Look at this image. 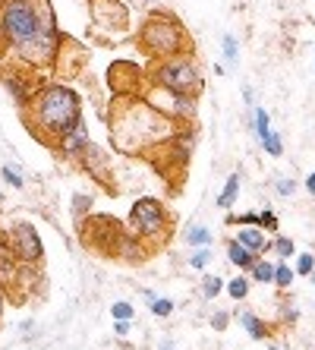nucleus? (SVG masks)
<instances>
[{
	"label": "nucleus",
	"mask_w": 315,
	"mask_h": 350,
	"mask_svg": "<svg viewBox=\"0 0 315 350\" xmlns=\"http://www.w3.org/2000/svg\"><path fill=\"white\" fill-rule=\"evenodd\" d=\"M293 281H297V271H293L287 262L277 259V262H275V281H271V284H275L277 291H290Z\"/></svg>",
	"instance_id": "nucleus-26"
},
{
	"label": "nucleus",
	"mask_w": 315,
	"mask_h": 350,
	"mask_svg": "<svg viewBox=\"0 0 315 350\" xmlns=\"http://www.w3.org/2000/svg\"><path fill=\"white\" fill-rule=\"evenodd\" d=\"M111 316H113V319H133L136 312H133V303L117 300V303H111Z\"/></svg>",
	"instance_id": "nucleus-36"
},
{
	"label": "nucleus",
	"mask_w": 315,
	"mask_h": 350,
	"mask_svg": "<svg viewBox=\"0 0 315 350\" xmlns=\"http://www.w3.org/2000/svg\"><path fill=\"white\" fill-rule=\"evenodd\" d=\"M3 202H7V199H3V193H0V205H3Z\"/></svg>",
	"instance_id": "nucleus-47"
},
{
	"label": "nucleus",
	"mask_w": 315,
	"mask_h": 350,
	"mask_svg": "<svg viewBox=\"0 0 315 350\" xmlns=\"http://www.w3.org/2000/svg\"><path fill=\"white\" fill-rule=\"evenodd\" d=\"M133 332V319H113V334L117 338H126Z\"/></svg>",
	"instance_id": "nucleus-38"
},
{
	"label": "nucleus",
	"mask_w": 315,
	"mask_h": 350,
	"mask_svg": "<svg viewBox=\"0 0 315 350\" xmlns=\"http://www.w3.org/2000/svg\"><path fill=\"white\" fill-rule=\"evenodd\" d=\"M0 177L7 180L10 187H16V189H23V187H25V177H23V171H16L13 164H0Z\"/></svg>",
	"instance_id": "nucleus-32"
},
{
	"label": "nucleus",
	"mask_w": 315,
	"mask_h": 350,
	"mask_svg": "<svg viewBox=\"0 0 315 350\" xmlns=\"http://www.w3.org/2000/svg\"><path fill=\"white\" fill-rule=\"evenodd\" d=\"M126 230H130L136 240H142L152 256L158 253V250H164L170 240V215L161 199L139 196L136 202L130 205V215H126Z\"/></svg>",
	"instance_id": "nucleus-6"
},
{
	"label": "nucleus",
	"mask_w": 315,
	"mask_h": 350,
	"mask_svg": "<svg viewBox=\"0 0 315 350\" xmlns=\"http://www.w3.org/2000/svg\"><path fill=\"white\" fill-rule=\"evenodd\" d=\"M297 278H309L315 271V256L312 253H297Z\"/></svg>",
	"instance_id": "nucleus-33"
},
{
	"label": "nucleus",
	"mask_w": 315,
	"mask_h": 350,
	"mask_svg": "<svg viewBox=\"0 0 315 350\" xmlns=\"http://www.w3.org/2000/svg\"><path fill=\"white\" fill-rule=\"evenodd\" d=\"M3 240L10 243V250L16 253V259L23 262V265H41V262H44V243H41V234L32 221L16 218L7 228Z\"/></svg>",
	"instance_id": "nucleus-9"
},
{
	"label": "nucleus",
	"mask_w": 315,
	"mask_h": 350,
	"mask_svg": "<svg viewBox=\"0 0 315 350\" xmlns=\"http://www.w3.org/2000/svg\"><path fill=\"white\" fill-rule=\"evenodd\" d=\"M303 187H306V193H309V196H312V199H315V171H312V174H309V177H306V183H303Z\"/></svg>",
	"instance_id": "nucleus-41"
},
{
	"label": "nucleus",
	"mask_w": 315,
	"mask_h": 350,
	"mask_svg": "<svg viewBox=\"0 0 315 350\" xmlns=\"http://www.w3.org/2000/svg\"><path fill=\"white\" fill-rule=\"evenodd\" d=\"M227 325H230V312H215V316H211V328H215V332H224Z\"/></svg>",
	"instance_id": "nucleus-39"
},
{
	"label": "nucleus",
	"mask_w": 315,
	"mask_h": 350,
	"mask_svg": "<svg viewBox=\"0 0 315 350\" xmlns=\"http://www.w3.org/2000/svg\"><path fill=\"white\" fill-rule=\"evenodd\" d=\"M277 310H281V325H293V322L299 319V310L293 306L290 300H281L277 303Z\"/></svg>",
	"instance_id": "nucleus-35"
},
{
	"label": "nucleus",
	"mask_w": 315,
	"mask_h": 350,
	"mask_svg": "<svg viewBox=\"0 0 315 350\" xmlns=\"http://www.w3.org/2000/svg\"><path fill=\"white\" fill-rule=\"evenodd\" d=\"M243 101H246V107H249V111L256 107V95H252L249 85H243Z\"/></svg>",
	"instance_id": "nucleus-40"
},
{
	"label": "nucleus",
	"mask_w": 315,
	"mask_h": 350,
	"mask_svg": "<svg viewBox=\"0 0 315 350\" xmlns=\"http://www.w3.org/2000/svg\"><path fill=\"white\" fill-rule=\"evenodd\" d=\"M142 98H146L158 114H164L167 120L177 123V126H183V130H189L195 123V117H199V101H195V98L170 92V89H164V85H154V82H146Z\"/></svg>",
	"instance_id": "nucleus-8"
},
{
	"label": "nucleus",
	"mask_w": 315,
	"mask_h": 350,
	"mask_svg": "<svg viewBox=\"0 0 315 350\" xmlns=\"http://www.w3.org/2000/svg\"><path fill=\"white\" fill-rule=\"evenodd\" d=\"M183 240L193 246V250H199V246H211V243H215V234H211L205 224H193V228L183 230Z\"/></svg>",
	"instance_id": "nucleus-23"
},
{
	"label": "nucleus",
	"mask_w": 315,
	"mask_h": 350,
	"mask_svg": "<svg viewBox=\"0 0 315 350\" xmlns=\"http://www.w3.org/2000/svg\"><path fill=\"white\" fill-rule=\"evenodd\" d=\"M240 246H246L252 256H262V253H268V234L262 228H240L236 230V237H234Z\"/></svg>",
	"instance_id": "nucleus-16"
},
{
	"label": "nucleus",
	"mask_w": 315,
	"mask_h": 350,
	"mask_svg": "<svg viewBox=\"0 0 315 350\" xmlns=\"http://www.w3.org/2000/svg\"><path fill=\"white\" fill-rule=\"evenodd\" d=\"M76 167H79L82 174H89L98 187H105L111 196L120 189L117 183H113V158H111V152H105V148L98 146V142H89V148H85V152L79 155Z\"/></svg>",
	"instance_id": "nucleus-10"
},
{
	"label": "nucleus",
	"mask_w": 315,
	"mask_h": 350,
	"mask_svg": "<svg viewBox=\"0 0 315 350\" xmlns=\"http://www.w3.org/2000/svg\"><path fill=\"white\" fill-rule=\"evenodd\" d=\"M259 228L265 230V234H268V230H271V234H277L281 221H277V215L271 212V208H262V212H259Z\"/></svg>",
	"instance_id": "nucleus-34"
},
{
	"label": "nucleus",
	"mask_w": 315,
	"mask_h": 350,
	"mask_svg": "<svg viewBox=\"0 0 315 350\" xmlns=\"http://www.w3.org/2000/svg\"><path fill=\"white\" fill-rule=\"evenodd\" d=\"M136 48L146 54L148 64H158V60H167L174 54L193 51V35L186 32L180 16H174L170 10L152 7L136 29Z\"/></svg>",
	"instance_id": "nucleus-4"
},
{
	"label": "nucleus",
	"mask_w": 315,
	"mask_h": 350,
	"mask_svg": "<svg viewBox=\"0 0 315 350\" xmlns=\"http://www.w3.org/2000/svg\"><path fill=\"white\" fill-rule=\"evenodd\" d=\"M268 350H287V347H284V344H277V341H271V338H268Z\"/></svg>",
	"instance_id": "nucleus-44"
},
{
	"label": "nucleus",
	"mask_w": 315,
	"mask_h": 350,
	"mask_svg": "<svg viewBox=\"0 0 315 350\" xmlns=\"http://www.w3.org/2000/svg\"><path fill=\"white\" fill-rule=\"evenodd\" d=\"M136 3H142V7H148V10L158 7V0H136Z\"/></svg>",
	"instance_id": "nucleus-45"
},
{
	"label": "nucleus",
	"mask_w": 315,
	"mask_h": 350,
	"mask_svg": "<svg viewBox=\"0 0 315 350\" xmlns=\"http://www.w3.org/2000/svg\"><path fill=\"white\" fill-rule=\"evenodd\" d=\"M148 82V73L139 64H130V60H117L107 70V85H111L113 98H130V95H142Z\"/></svg>",
	"instance_id": "nucleus-11"
},
{
	"label": "nucleus",
	"mask_w": 315,
	"mask_h": 350,
	"mask_svg": "<svg viewBox=\"0 0 315 350\" xmlns=\"http://www.w3.org/2000/svg\"><path fill=\"white\" fill-rule=\"evenodd\" d=\"M268 253H275L281 262H287V259L297 256V243H293L290 237H284V234H271V240H268Z\"/></svg>",
	"instance_id": "nucleus-21"
},
{
	"label": "nucleus",
	"mask_w": 315,
	"mask_h": 350,
	"mask_svg": "<svg viewBox=\"0 0 315 350\" xmlns=\"http://www.w3.org/2000/svg\"><path fill=\"white\" fill-rule=\"evenodd\" d=\"M19 271L23 262L16 259V253L10 250V243L0 237V291L7 293L10 303H23V291H19Z\"/></svg>",
	"instance_id": "nucleus-14"
},
{
	"label": "nucleus",
	"mask_w": 315,
	"mask_h": 350,
	"mask_svg": "<svg viewBox=\"0 0 315 350\" xmlns=\"http://www.w3.org/2000/svg\"><path fill=\"white\" fill-rule=\"evenodd\" d=\"M89 142H92V133H89V126H85V120H76L70 130L64 133V136L57 139V146H54V152L60 158H66V161H79V155L89 148Z\"/></svg>",
	"instance_id": "nucleus-15"
},
{
	"label": "nucleus",
	"mask_w": 315,
	"mask_h": 350,
	"mask_svg": "<svg viewBox=\"0 0 315 350\" xmlns=\"http://www.w3.org/2000/svg\"><path fill=\"white\" fill-rule=\"evenodd\" d=\"M0 3H3V0H0Z\"/></svg>",
	"instance_id": "nucleus-48"
},
{
	"label": "nucleus",
	"mask_w": 315,
	"mask_h": 350,
	"mask_svg": "<svg viewBox=\"0 0 315 350\" xmlns=\"http://www.w3.org/2000/svg\"><path fill=\"white\" fill-rule=\"evenodd\" d=\"M227 259H230V265H234V269H240L243 275H246V271L252 269V262L259 259V256H252L246 246H240L234 237H230V240H227Z\"/></svg>",
	"instance_id": "nucleus-18"
},
{
	"label": "nucleus",
	"mask_w": 315,
	"mask_h": 350,
	"mask_svg": "<svg viewBox=\"0 0 315 350\" xmlns=\"http://www.w3.org/2000/svg\"><path fill=\"white\" fill-rule=\"evenodd\" d=\"M262 148H265L271 158H281L284 155V139H281V133H275V130L268 133V136L262 139Z\"/></svg>",
	"instance_id": "nucleus-31"
},
{
	"label": "nucleus",
	"mask_w": 315,
	"mask_h": 350,
	"mask_svg": "<svg viewBox=\"0 0 315 350\" xmlns=\"http://www.w3.org/2000/svg\"><path fill=\"white\" fill-rule=\"evenodd\" d=\"M309 281H312V287H315V271H312V275H309Z\"/></svg>",
	"instance_id": "nucleus-46"
},
{
	"label": "nucleus",
	"mask_w": 315,
	"mask_h": 350,
	"mask_svg": "<svg viewBox=\"0 0 315 350\" xmlns=\"http://www.w3.org/2000/svg\"><path fill=\"white\" fill-rule=\"evenodd\" d=\"M92 212H95V196H89V193H73V199H70V215H73L76 224H79L82 218H89Z\"/></svg>",
	"instance_id": "nucleus-20"
},
{
	"label": "nucleus",
	"mask_w": 315,
	"mask_h": 350,
	"mask_svg": "<svg viewBox=\"0 0 315 350\" xmlns=\"http://www.w3.org/2000/svg\"><path fill=\"white\" fill-rule=\"evenodd\" d=\"M236 196H240V174H230L227 177V183H224V189L218 193V208H234V202H236Z\"/></svg>",
	"instance_id": "nucleus-24"
},
{
	"label": "nucleus",
	"mask_w": 315,
	"mask_h": 350,
	"mask_svg": "<svg viewBox=\"0 0 315 350\" xmlns=\"http://www.w3.org/2000/svg\"><path fill=\"white\" fill-rule=\"evenodd\" d=\"M158 350H177V344H174V341H167V338H164V341L158 344Z\"/></svg>",
	"instance_id": "nucleus-43"
},
{
	"label": "nucleus",
	"mask_w": 315,
	"mask_h": 350,
	"mask_svg": "<svg viewBox=\"0 0 315 350\" xmlns=\"http://www.w3.org/2000/svg\"><path fill=\"white\" fill-rule=\"evenodd\" d=\"M221 54H224V66H227V70H234V66L240 64V41H236L234 32L221 35Z\"/></svg>",
	"instance_id": "nucleus-22"
},
{
	"label": "nucleus",
	"mask_w": 315,
	"mask_h": 350,
	"mask_svg": "<svg viewBox=\"0 0 315 350\" xmlns=\"http://www.w3.org/2000/svg\"><path fill=\"white\" fill-rule=\"evenodd\" d=\"M25 70L29 66L16 64V60H7V66H0V85L7 89V95L13 98V105L23 107L29 98H32V92L38 89L41 82L48 79H32V76H25Z\"/></svg>",
	"instance_id": "nucleus-12"
},
{
	"label": "nucleus",
	"mask_w": 315,
	"mask_h": 350,
	"mask_svg": "<svg viewBox=\"0 0 315 350\" xmlns=\"http://www.w3.org/2000/svg\"><path fill=\"white\" fill-rule=\"evenodd\" d=\"M211 259H215V253H211V246H199L195 253H189V265H193L195 271H202L211 265Z\"/></svg>",
	"instance_id": "nucleus-30"
},
{
	"label": "nucleus",
	"mask_w": 315,
	"mask_h": 350,
	"mask_svg": "<svg viewBox=\"0 0 315 350\" xmlns=\"http://www.w3.org/2000/svg\"><path fill=\"white\" fill-rule=\"evenodd\" d=\"M246 278L256 281V284H271V281H275V262L265 259V256H259V259L252 262V269L246 271Z\"/></svg>",
	"instance_id": "nucleus-19"
},
{
	"label": "nucleus",
	"mask_w": 315,
	"mask_h": 350,
	"mask_svg": "<svg viewBox=\"0 0 315 350\" xmlns=\"http://www.w3.org/2000/svg\"><path fill=\"white\" fill-rule=\"evenodd\" d=\"M7 293H3V291H0V322H3V312H7Z\"/></svg>",
	"instance_id": "nucleus-42"
},
{
	"label": "nucleus",
	"mask_w": 315,
	"mask_h": 350,
	"mask_svg": "<svg viewBox=\"0 0 315 350\" xmlns=\"http://www.w3.org/2000/svg\"><path fill=\"white\" fill-rule=\"evenodd\" d=\"M240 325L246 328V334H249L252 341H268L271 338V325H268L262 316H256V312H240Z\"/></svg>",
	"instance_id": "nucleus-17"
},
{
	"label": "nucleus",
	"mask_w": 315,
	"mask_h": 350,
	"mask_svg": "<svg viewBox=\"0 0 315 350\" xmlns=\"http://www.w3.org/2000/svg\"><path fill=\"white\" fill-rule=\"evenodd\" d=\"M224 284H227V281L221 275H205L202 278V300H215V297H221Z\"/></svg>",
	"instance_id": "nucleus-28"
},
{
	"label": "nucleus",
	"mask_w": 315,
	"mask_h": 350,
	"mask_svg": "<svg viewBox=\"0 0 315 350\" xmlns=\"http://www.w3.org/2000/svg\"><path fill=\"white\" fill-rule=\"evenodd\" d=\"M224 291H227V297L230 300H236V303H243L246 297H249V291H252V281L246 275H240V278H230L224 284Z\"/></svg>",
	"instance_id": "nucleus-25"
},
{
	"label": "nucleus",
	"mask_w": 315,
	"mask_h": 350,
	"mask_svg": "<svg viewBox=\"0 0 315 350\" xmlns=\"http://www.w3.org/2000/svg\"><path fill=\"white\" fill-rule=\"evenodd\" d=\"M146 73H148V82L164 85L170 92H180V95H189V98H199L205 89V76H202L199 60H195V51H183V54H174L167 60L148 64Z\"/></svg>",
	"instance_id": "nucleus-5"
},
{
	"label": "nucleus",
	"mask_w": 315,
	"mask_h": 350,
	"mask_svg": "<svg viewBox=\"0 0 315 350\" xmlns=\"http://www.w3.org/2000/svg\"><path fill=\"white\" fill-rule=\"evenodd\" d=\"M64 48L51 0H3L0 3V54L35 73H54Z\"/></svg>",
	"instance_id": "nucleus-1"
},
{
	"label": "nucleus",
	"mask_w": 315,
	"mask_h": 350,
	"mask_svg": "<svg viewBox=\"0 0 315 350\" xmlns=\"http://www.w3.org/2000/svg\"><path fill=\"white\" fill-rule=\"evenodd\" d=\"M25 130L54 148L57 139L82 117V95L70 82H41L32 98L19 107Z\"/></svg>",
	"instance_id": "nucleus-3"
},
{
	"label": "nucleus",
	"mask_w": 315,
	"mask_h": 350,
	"mask_svg": "<svg viewBox=\"0 0 315 350\" xmlns=\"http://www.w3.org/2000/svg\"><path fill=\"white\" fill-rule=\"evenodd\" d=\"M107 123H111V142L117 152H123V155H142L148 161L167 142L183 136V126H177L174 120L158 114L142 95L113 98Z\"/></svg>",
	"instance_id": "nucleus-2"
},
{
	"label": "nucleus",
	"mask_w": 315,
	"mask_h": 350,
	"mask_svg": "<svg viewBox=\"0 0 315 350\" xmlns=\"http://www.w3.org/2000/svg\"><path fill=\"white\" fill-rule=\"evenodd\" d=\"M275 193L277 196H293L297 193V180L293 177H277L275 180Z\"/></svg>",
	"instance_id": "nucleus-37"
},
{
	"label": "nucleus",
	"mask_w": 315,
	"mask_h": 350,
	"mask_svg": "<svg viewBox=\"0 0 315 350\" xmlns=\"http://www.w3.org/2000/svg\"><path fill=\"white\" fill-rule=\"evenodd\" d=\"M252 133L259 136V142L271 133V114H268L265 107H252Z\"/></svg>",
	"instance_id": "nucleus-27"
},
{
	"label": "nucleus",
	"mask_w": 315,
	"mask_h": 350,
	"mask_svg": "<svg viewBox=\"0 0 315 350\" xmlns=\"http://www.w3.org/2000/svg\"><path fill=\"white\" fill-rule=\"evenodd\" d=\"M148 310H152L154 319H170L177 306H174V300H170V297H154V300L148 303Z\"/></svg>",
	"instance_id": "nucleus-29"
},
{
	"label": "nucleus",
	"mask_w": 315,
	"mask_h": 350,
	"mask_svg": "<svg viewBox=\"0 0 315 350\" xmlns=\"http://www.w3.org/2000/svg\"><path fill=\"white\" fill-rule=\"evenodd\" d=\"M92 16H95L98 29H105V32L123 35L130 29V10L123 0H92Z\"/></svg>",
	"instance_id": "nucleus-13"
},
{
	"label": "nucleus",
	"mask_w": 315,
	"mask_h": 350,
	"mask_svg": "<svg viewBox=\"0 0 315 350\" xmlns=\"http://www.w3.org/2000/svg\"><path fill=\"white\" fill-rule=\"evenodd\" d=\"M76 234H79L82 246H85L89 253L120 259L123 240H126V224H120V221L111 218V215L92 212L89 218H82L79 224H76Z\"/></svg>",
	"instance_id": "nucleus-7"
}]
</instances>
